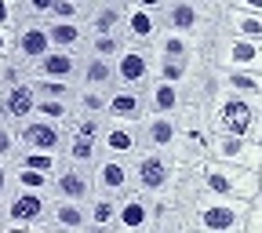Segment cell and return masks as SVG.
Instances as JSON below:
<instances>
[{"label":"cell","instance_id":"1","mask_svg":"<svg viewBox=\"0 0 262 233\" xmlns=\"http://www.w3.org/2000/svg\"><path fill=\"white\" fill-rule=\"evenodd\" d=\"M244 222H248V201H241V197H222V193H208V189L193 193L189 229H201V233H244Z\"/></svg>","mask_w":262,"mask_h":233},{"label":"cell","instance_id":"2","mask_svg":"<svg viewBox=\"0 0 262 233\" xmlns=\"http://www.w3.org/2000/svg\"><path fill=\"white\" fill-rule=\"evenodd\" d=\"M208 120H211L215 131L262 139V98H255V95L215 91V98L208 102Z\"/></svg>","mask_w":262,"mask_h":233},{"label":"cell","instance_id":"3","mask_svg":"<svg viewBox=\"0 0 262 233\" xmlns=\"http://www.w3.org/2000/svg\"><path fill=\"white\" fill-rule=\"evenodd\" d=\"M193 182L196 189H208V193H222V197H241V201H251L258 193V172L241 168V164H226L215 157H204L193 164Z\"/></svg>","mask_w":262,"mask_h":233},{"label":"cell","instance_id":"4","mask_svg":"<svg viewBox=\"0 0 262 233\" xmlns=\"http://www.w3.org/2000/svg\"><path fill=\"white\" fill-rule=\"evenodd\" d=\"M208 58L219 66V70H255V73H262V40L237 37V33L219 29L211 37Z\"/></svg>","mask_w":262,"mask_h":233},{"label":"cell","instance_id":"5","mask_svg":"<svg viewBox=\"0 0 262 233\" xmlns=\"http://www.w3.org/2000/svg\"><path fill=\"white\" fill-rule=\"evenodd\" d=\"M48 204H51V193L15 186L11 197L4 201V208H8V229H11V233H15V229L48 233Z\"/></svg>","mask_w":262,"mask_h":233},{"label":"cell","instance_id":"6","mask_svg":"<svg viewBox=\"0 0 262 233\" xmlns=\"http://www.w3.org/2000/svg\"><path fill=\"white\" fill-rule=\"evenodd\" d=\"M131 172H135V189L157 201V197L175 182L179 164H175L171 153H160V150H139V157L131 160Z\"/></svg>","mask_w":262,"mask_h":233},{"label":"cell","instance_id":"7","mask_svg":"<svg viewBox=\"0 0 262 233\" xmlns=\"http://www.w3.org/2000/svg\"><path fill=\"white\" fill-rule=\"evenodd\" d=\"M208 157L226 160V164H241V168L258 172L262 168V142L248 139V135H229V131H211L208 142Z\"/></svg>","mask_w":262,"mask_h":233},{"label":"cell","instance_id":"8","mask_svg":"<svg viewBox=\"0 0 262 233\" xmlns=\"http://www.w3.org/2000/svg\"><path fill=\"white\" fill-rule=\"evenodd\" d=\"M51 33L48 18H18L15 26V70H26L29 62H37L51 51Z\"/></svg>","mask_w":262,"mask_h":233},{"label":"cell","instance_id":"9","mask_svg":"<svg viewBox=\"0 0 262 233\" xmlns=\"http://www.w3.org/2000/svg\"><path fill=\"white\" fill-rule=\"evenodd\" d=\"M37 102H40V95L33 88V80L26 73H15L8 80V88L0 91V117L11 120V124H22L37 113Z\"/></svg>","mask_w":262,"mask_h":233},{"label":"cell","instance_id":"10","mask_svg":"<svg viewBox=\"0 0 262 233\" xmlns=\"http://www.w3.org/2000/svg\"><path fill=\"white\" fill-rule=\"evenodd\" d=\"M113 73L124 88H146L153 80V51L146 44H124L113 58Z\"/></svg>","mask_w":262,"mask_h":233},{"label":"cell","instance_id":"11","mask_svg":"<svg viewBox=\"0 0 262 233\" xmlns=\"http://www.w3.org/2000/svg\"><path fill=\"white\" fill-rule=\"evenodd\" d=\"M95 179V193H110V197H124L135 189V172H131V160L124 157H98V164L91 168Z\"/></svg>","mask_w":262,"mask_h":233},{"label":"cell","instance_id":"12","mask_svg":"<svg viewBox=\"0 0 262 233\" xmlns=\"http://www.w3.org/2000/svg\"><path fill=\"white\" fill-rule=\"evenodd\" d=\"M98 146H102L106 157H124V160H135L142 150V135H139V124H127V120H102V135H98Z\"/></svg>","mask_w":262,"mask_h":233},{"label":"cell","instance_id":"13","mask_svg":"<svg viewBox=\"0 0 262 233\" xmlns=\"http://www.w3.org/2000/svg\"><path fill=\"white\" fill-rule=\"evenodd\" d=\"M157 219V201L139 189H131L120 197V208H117V233H139V229H153Z\"/></svg>","mask_w":262,"mask_h":233},{"label":"cell","instance_id":"14","mask_svg":"<svg viewBox=\"0 0 262 233\" xmlns=\"http://www.w3.org/2000/svg\"><path fill=\"white\" fill-rule=\"evenodd\" d=\"M211 37H193V33H179V29H160L157 40L149 44L153 58H196L208 55Z\"/></svg>","mask_w":262,"mask_h":233},{"label":"cell","instance_id":"15","mask_svg":"<svg viewBox=\"0 0 262 233\" xmlns=\"http://www.w3.org/2000/svg\"><path fill=\"white\" fill-rule=\"evenodd\" d=\"M139 135H142V150L175 153V146H179V113H146L139 120Z\"/></svg>","mask_w":262,"mask_h":233},{"label":"cell","instance_id":"16","mask_svg":"<svg viewBox=\"0 0 262 233\" xmlns=\"http://www.w3.org/2000/svg\"><path fill=\"white\" fill-rule=\"evenodd\" d=\"M26 77H40V80H70L77 84V73H80V55L77 51H62V48H51L44 58L29 62L26 70H18Z\"/></svg>","mask_w":262,"mask_h":233},{"label":"cell","instance_id":"17","mask_svg":"<svg viewBox=\"0 0 262 233\" xmlns=\"http://www.w3.org/2000/svg\"><path fill=\"white\" fill-rule=\"evenodd\" d=\"M18 139L26 150H62L66 146V124L33 113L29 120L18 124Z\"/></svg>","mask_w":262,"mask_h":233},{"label":"cell","instance_id":"18","mask_svg":"<svg viewBox=\"0 0 262 233\" xmlns=\"http://www.w3.org/2000/svg\"><path fill=\"white\" fill-rule=\"evenodd\" d=\"M48 229L58 233H88V204L84 201H70V197H55L48 204Z\"/></svg>","mask_w":262,"mask_h":233},{"label":"cell","instance_id":"19","mask_svg":"<svg viewBox=\"0 0 262 233\" xmlns=\"http://www.w3.org/2000/svg\"><path fill=\"white\" fill-rule=\"evenodd\" d=\"M106 117L110 120H127V124H139L146 117V91L142 88H124L113 84L106 95Z\"/></svg>","mask_w":262,"mask_h":233},{"label":"cell","instance_id":"20","mask_svg":"<svg viewBox=\"0 0 262 233\" xmlns=\"http://www.w3.org/2000/svg\"><path fill=\"white\" fill-rule=\"evenodd\" d=\"M51 193H55V197H70V201H84V204H88L91 197H95L91 168H80V164H70V160H66L62 168L55 172Z\"/></svg>","mask_w":262,"mask_h":233},{"label":"cell","instance_id":"21","mask_svg":"<svg viewBox=\"0 0 262 233\" xmlns=\"http://www.w3.org/2000/svg\"><path fill=\"white\" fill-rule=\"evenodd\" d=\"M164 29L160 22V11H149V8H135V4H127L124 8V40L127 44H153L157 40V33Z\"/></svg>","mask_w":262,"mask_h":233},{"label":"cell","instance_id":"22","mask_svg":"<svg viewBox=\"0 0 262 233\" xmlns=\"http://www.w3.org/2000/svg\"><path fill=\"white\" fill-rule=\"evenodd\" d=\"M142 91H146V113H182V106H186V88L182 84L153 77Z\"/></svg>","mask_w":262,"mask_h":233},{"label":"cell","instance_id":"23","mask_svg":"<svg viewBox=\"0 0 262 233\" xmlns=\"http://www.w3.org/2000/svg\"><path fill=\"white\" fill-rule=\"evenodd\" d=\"M211 73H215V88L219 91L262 98V73H255V70H219V66L211 62Z\"/></svg>","mask_w":262,"mask_h":233},{"label":"cell","instance_id":"24","mask_svg":"<svg viewBox=\"0 0 262 233\" xmlns=\"http://www.w3.org/2000/svg\"><path fill=\"white\" fill-rule=\"evenodd\" d=\"M62 157L70 164H80V168H95L98 157H102V146H98L95 135H80V131H66V146Z\"/></svg>","mask_w":262,"mask_h":233},{"label":"cell","instance_id":"25","mask_svg":"<svg viewBox=\"0 0 262 233\" xmlns=\"http://www.w3.org/2000/svg\"><path fill=\"white\" fill-rule=\"evenodd\" d=\"M77 84L84 88H102L110 91L117 84V73H113V58H98V55H80V73H77Z\"/></svg>","mask_w":262,"mask_h":233},{"label":"cell","instance_id":"26","mask_svg":"<svg viewBox=\"0 0 262 233\" xmlns=\"http://www.w3.org/2000/svg\"><path fill=\"white\" fill-rule=\"evenodd\" d=\"M124 8L127 4H110V0H95L84 26L88 33H120L124 29Z\"/></svg>","mask_w":262,"mask_h":233},{"label":"cell","instance_id":"27","mask_svg":"<svg viewBox=\"0 0 262 233\" xmlns=\"http://www.w3.org/2000/svg\"><path fill=\"white\" fill-rule=\"evenodd\" d=\"M48 33H51V44H55V48L84 55V44H88V26H84V22H62V18H48Z\"/></svg>","mask_w":262,"mask_h":233},{"label":"cell","instance_id":"28","mask_svg":"<svg viewBox=\"0 0 262 233\" xmlns=\"http://www.w3.org/2000/svg\"><path fill=\"white\" fill-rule=\"evenodd\" d=\"M117 208H120V197L95 193L91 201H88V226L98 229V233H110L117 226Z\"/></svg>","mask_w":262,"mask_h":233},{"label":"cell","instance_id":"29","mask_svg":"<svg viewBox=\"0 0 262 233\" xmlns=\"http://www.w3.org/2000/svg\"><path fill=\"white\" fill-rule=\"evenodd\" d=\"M222 29L226 33H237V37L262 40V15L241 11V8H222Z\"/></svg>","mask_w":262,"mask_h":233},{"label":"cell","instance_id":"30","mask_svg":"<svg viewBox=\"0 0 262 233\" xmlns=\"http://www.w3.org/2000/svg\"><path fill=\"white\" fill-rule=\"evenodd\" d=\"M15 164L18 168H37V172H48V175H55L62 164H66V157H62V150H18V157H15Z\"/></svg>","mask_w":262,"mask_h":233},{"label":"cell","instance_id":"31","mask_svg":"<svg viewBox=\"0 0 262 233\" xmlns=\"http://www.w3.org/2000/svg\"><path fill=\"white\" fill-rule=\"evenodd\" d=\"M106 95L102 88H73V113H91V117H106Z\"/></svg>","mask_w":262,"mask_h":233},{"label":"cell","instance_id":"32","mask_svg":"<svg viewBox=\"0 0 262 233\" xmlns=\"http://www.w3.org/2000/svg\"><path fill=\"white\" fill-rule=\"evenodd\" d=\"M124 44H127V40H124V33H88L84 55H98V58H117Z\"/></svg>","mask_w":262,"mask_h":233},{"label":"cell","instance_id":"33","mask_svg":"<svg viewBox=\"0 0 262 233\" xmlns=\"http://www.w3.org/2000/svg\"><path fill=\"white\" fill-rule=\"evenodd\" d=\"M37 117H48V120H58L66 124L73 117V98H58V95H44L37 102Z\"/></svg>","mask_w":262,"mask_h":233},{"label":"cell","instance_id":"34","mask_svg":"<svg viewBox=\"0 0 262 233\" xmlns=\"http://www.w3.org/2000/svg\"><path fill=\"white\" fill-rule=\"evenodd\" d=\"M51 182H55V175L37 172V168H18V164H15V186H22V189H40V193H51Z\"/></svg>","mask_w":262,"mask_h":233},{"label":"cell","instance_id":"35","mask_svg":"<svg viewBox=\"0 0 262 233\" xmlns=\"http://www.w3.org/2000/svg\"><path fill=\"white\" fill-rule=\"evenodd\" d=\"M18 150H22L18 124H11V120H0V160H11V164H15Z\"/></svg>","mask_w":262,"mask_h":233},{"label":"cell","instance_id":"36","mask_svg":"<svg viewBox=\"0 0 262 233\" xmlns=\"http://www.w3.org/2000/svg\"><path fill=\"white\" fill-rule=\"evenodd\" d=\"M88 11H91V4H80V0H55L51 18H62V22H84Z\"/></svg>","mask_w":262,"mask_h":233},{"label":"cell","instance_id":"37","mask_svg":"<svg viewBox=\"0 0 262 233\" xmlns=\"http://www.w3.org/2000/svg\"><path fill=\"white\" fill-rule=\"evenodd\" d=\"M55 0H18V15L22 18H51Z\"/></svg>","mask_w":262,"mask_h":233},{"label":"cell","instance_id":"38","mask_svg":"<svg viewBox=\"0 0 262 233\" xmlns=\"http://www.w3.org/2000/svg\"><path fill=\"white\" fill-rule=\"evenodd\" d=\"M244 233H262V193H255L248 201V222H244Z\"/></svg>","mask_w":262,"mask_h":233},{"label":"cell","instance_id":"39","mask_svg":"<svg viewBox=\"0 0 262 233\" xmlns=\"http://www.w3.org/2000/svg\"><path fill=\"white\" fill-rule=\"evenodd\" d=\"M18 18V0H0V29H15Z\"/></svg>","mask_w":262,"mask_h":233},{"label":"cell","instance_id":"40","mask_svg":"<svg viewBox=\"0 0 262 233\" xmlns=\"http://www.w3.org/2000/svg\"><path fill=\"white\" fill-rule=\"evenodd\" d=\"M15 189V164L11 160H0V201H8Z\"/></svg>","mask_w":262,"mask_h":233},{"label":"cell","instance_id":"41","mask_svg":"<svg viewBox=\"0 0 262 233\" xmlns=\"http://www.w3.org/2000/svg\"><path fill=\"white\" fill-rule=\"evenodd\" d=\"M0 58L15 62V29H0Z\"/></svg>","mask_w":262,"mask_h":233},{"label":"cell","instance_id":"42","mask_svg":"<svg viewBox=\"0 0 262 233\" xmlns=\"http://www.w3.org/2000/svg\"><path fill=\"white\" fill-rule=\"evenodd\" d=\"M222 8H241V11H255L262 15V0H219Z\"/></svg>","mask_w":262,"mask_h":233},{"label":"cell","instance_id":"43","mask_svg":"<svg viewBox=\"0 0 262 233\" xmlns=\"http://www.w3.org/2000/svg\"><path fill=\"white\" fill-rule=\"evenodd\" d=\"M15 73H18V70H15V62H8V58H0V91L8 88V80H11Z\"/></svg>","mask_w":262,"mask_h":233},{"label":"cell","instance_id":"44","mask_svg":"<svg viewBox=\"0 0 262 233\" xmlns=\"http://www.w3.org/2000/svg\"><path fill=\"white\" fill-rule=\"evenodd\" d=\"M127 4H135V8H149V11H160V8H164V0H127Z\"/></svg>","mask_w":262,"mask_h":233},{"label":"cell","instance_id":"45","mask_svg":"<svg viewBox=\"0 0 262 233\" xmlns=\"http://www.w3.org/2000/svg\"><path fill=\"white\" fill-rule=\"evenodd\" d=\"M0 229H8V208H4V201H0Z\"/></svg>","mask_w":262,"mask_h":233},{"label":"cell","instance_id":"46","mask_svg":"<svg viewBox=\"0 0 262 233\" xmlns=\"http://www.w3.org/2000/svg\"><path fill=\"white\" fill-rule=\"evenodd\" d=\"M193 4H219V0H193Z\"/></svg>","mask_w":262,"mask_h":233},{"label":"cell","instance_id":"47","mask_svg":"<svg viewBox=\"0 0 262 233\" xmlns=\"http://www.w3.org/2000/svg\"><path fill=\"white\" fill-rule=\"evenodd\" d=\"M258 193H262V168H258Z\"/></svg>","mask_w":262,"mask_h":233},{"label":"cell","instance_id":"48","mask_svg":"<svg viewBox=\"0 0 262 233\" xmlns=\"http://www.w3.org/2000/svg\"><path fill=\"white\" fill-rule=\"evenodd\" d=\"M110 4H127V0H110Z\"/></svg>","mask_w":262,"mask_h":233},{"label":"cell","instance_id":"49","mask_svg":"<svg viewBox=\"0 0 262 233\" xmlns=\"http://www.w3.org/2000/svg\"><path fill=\"white\" fill-rule=\"evenodd\" d=\"M80 4H95V0H80Z\"/></svg>","mask_w":262,"mask_h":233},{"label":"cell","instance_id":"50","mask_svg":"<svg viewBox=\"0 0 262 233\" xmlns=\"http://www.w3.org/2000/svg\"><path fill=\"white\" fill-rule=\"evenodd\" d=\"M0 120H4V117H0Z\"/></svg>","mask_w":262,"mask_h":233},{"label":"cell","instance_id":"51","mask_svg":"<svg viewBox=\"0 0 262 233\" xmlns=\"http://www.w3.org/2000/svg\"><path fill=\"white\" fill-rule=\"evenodd\" d=\"M258 142H262V139H258Z\"/></svg>","mask_w":262,"mask_h":233}]
</instances>
